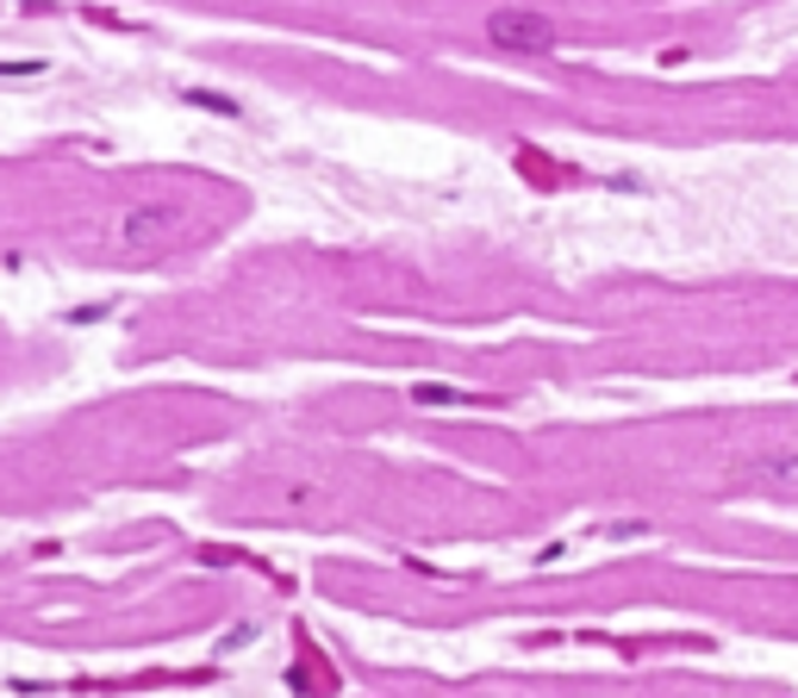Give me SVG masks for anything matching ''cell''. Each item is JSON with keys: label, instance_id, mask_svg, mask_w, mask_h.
Wrapping results in <instances>:
<instances>
[{"label": "cell", "instance_id": "obj_1", "mask_svg": "<svg viewBox=\"0 0 798 698\" xmlns=\"http://www.w3.org/2000/svg\"><path fill=\"white\" fill-rule=\"evenodd\" d=\"M486 38L512 57H543L555 50V26H549L536 7H500V13H486Z\"/></svg>", "mask_w": 798, "mask_h": 698}, {"label": "cell", "instance_id": "obj_2", "mask_svg": "<svg viewBox=\"0 0 798 698\" xmlns=\"http://www.w3.org/2000/svg\"><path fill=\"white\" fill-rule=\"evenodd\" d=\"M162 231H175V207H138L126 219V243H131V250H144V243L162 238Z\"/></svg>", "mask_w": 798, "mask_h": 698}, {"label": "cell", "instance_id": "obj_3", "mask_svg": "<svg viewBox=\"0 0 798 698\" xmlns=\"http://www.w3.org/2000/svg\"><path fill=\"white\" fill-rule=\"evenodd\" d=\"M755 480L774 492H798V456H774V461H755Z\"/></svg>", "mask_w": 798, "mask_h": 698}, {"label": "cell", "instance_id": "obj_4", "mask_svg": "<svg viewBox=\"0 0 798 698\" xmlns=\"http://www.w3.org/2000/svg\"><path fill=\"white\" fill-rule=\"evenodd\" d=\"M424 406H462V393H443V387H418Z\"/></svg>", "mask_w": 798, "mask_h": 698}]
</instances>
